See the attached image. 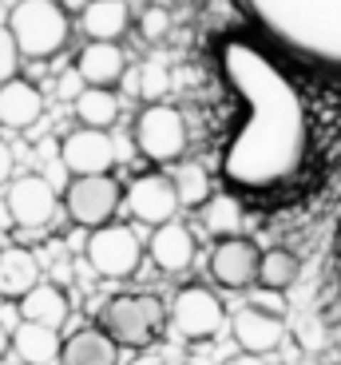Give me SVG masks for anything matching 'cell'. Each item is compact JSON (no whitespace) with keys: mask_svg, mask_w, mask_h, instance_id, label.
I'll use <instances>...</instances> for the list:
<instances>
[{"mask_svg":"<svg viewBox=\"0 0 341 365\" xmlns=\"http://www.w3.org/2000/svg\"><path fill=\"white\" fill-rule=\"evenodd\" d=\"M60 163L68 167V175H107L115 163V143L111 135H103V128H75L60 143Z\"/></svg>","mask_w":341,"mask_h":365,"instance_id":"12","label":"cell"},{"mask_svg":"<svg viewBox=\"0 0 341 365\" xmlns=\"http://www.w3.org/2000/svg\"><path fill=\"white\" fill-rule=\"evenodd\" d=\"M12 163H16V159H12V147L0 139V187H9L12 182Z\"/></svg>","mask_w":341,"mask_h":365,"instance_id":"31","label":"cell"},{"mask_svg":"<svg viewBox=\"0 0 341 365\" xmlns=\"http://www.w3.org/2000/svg\"><path fill=\"white\" fill-rule=\"evenodd\" d=\"M302 274V262H298L294 250L286 247H274L262 255V266H258V286L262 290H290Z\"/></svg>","mask_w":341,"mask_h":365,"instance_id":"23","label":"cell"},{"mask_svg":"<svg viewBox=\"0 0 341 365\" xmlns=\"http://www.w3.org/2000/svg\"><path fill=\"white\" fill-rule=\"evenodd\" d=\"M120 202H123V191L111 175H72V182L64 191L68 219L80 222V227H92V230L111 222Z\"/></svg>","mask_w":341,"mask_h":365,"instance_id":"8","label":"cell"},{"mask_svg":"<svg viewBox=\"0 0 341 365\" xmlns=\"http://www.w3.org/2000/svg\"><path fill=\"white\" fill-rule=\"evenodd\" d=\"M131 91L143 96L147 103L163 100L167 91H171V72H167L163 64H143V68H139V76L131 80Z\"/></svg>","mask_w":341,"mask_h":365,"instance_id":"26","label":"cell"},{"mask_svg":"<svg viewBox=\"0 0 341 365\" xmlns=\"http://www.w3.org/2000/svg\"><path fill=\"white\" fill-rule=\"evenodd\" d=\"M219 72L234 100L242 103V119L222 147V179L238 191H274L290 182L305 163L310 128L305 103L286 72L246 40H222Z\"/></svg>","mask_w":341,"mask_h":365,"instance_id":"1","label":"cell"},{"mask_svg":"<svg viewBox=\"0 0 341 365\" xmlns=\"http://www.w3.org/2000/svg\"><path fill=\"white\" fill-rule=\"evenodd\" d=\"M254 306H262V310H270V314H282L286 318V302H282V290H262L258 286V294H254Z\"/></svg>","mask_w":341,"mask_h":365,"instance_id":"30","label":"cell"},{"mask_svg":"<svg viewBox=\"0 0 341 365\" xmlns=\"http://www.w3.org/2000/svg\"><path fill=\"white\" fill-rule=\"evenodd\" d=\"M203 227L211 230L214 238H231L242 230V202L234 195L219 191L203 202Z\"/></svg>","mask_w":341,"mask_h":365,"instance_id":"24","label":"cell"},{"mask_svg":"<svg viewBox=\"0 0 341 365\" xmlns=\"http://www.w3.org/2000/svg\"><path fill=\"white\" fill-rule=\"evenodd\" d=\"M80 28L92 40H120L131 28L127 0H88L80 12Z\"/></svg>","mask_w":341,"mask_h":365,"instance_id":"19","label":"cell"},{"mask_svg":"<svg viewBox=\"0 0 341 365\" xmlns=\"http://www.w3.org/2000/svg\"><path fill=\"white\" fill-rule=\"evenodd\" d=\"M36 282H40V262L32 250H24V247L0 250V298L20 302Z\"/></svg>","mask_w":341,"mask_h":365,"instance_id":"20","label":"cell"},{"mask_svg":"<svg viewBox=\"0 0 341 365\" xmlns=\"http://www.w3.org/2000/svg\"><path fill=\"white\" fill-rule=\"evenodd\" d=\"M175 191H179V202L191 210H203V202L211 199V175L203 171L199 163H183L175 171Z\"/></svg>","mask_w":341,"mask_h":365,"instance_id":"25","label":"cell"},{"mask_svg":"<svg viewBox=\"0 0 341 365\" xmlns=\"http://www.w3.org/2000/svg\"><path fill=\"white\" fill-rule=\"evenodd\" d=\"M222 365H266V357H262V354H246V349H242L238 357H226Z\"/></svg>","mask_w":341,"mask_h":365,"instance_id":"32","label":"cell"},{"mask_svg":"<svg viewBox=\"0 0 341 365\" xmlns=\"http://www.w3.org/2000/svg\"><path fill=\"white\" fill-rule=\"evenodd\" d=\"M242 9L290 56L341 72V0H242Z\"/></svg>","mask_w":341,"mask_h":365,"instance_id":"2","label":"cell"},{"mask_svg":"<svg viewBox=\"0 0 341 365\" xmlns=\"http://www.w3.org/2000/svg\"><path fill=\"white\" fill-rule=\"evenodd\" d=\"M56 207H60V199H56L52 182L40 179V175H24V179L9 182L4 210L20 230H44L56 219Z\"/></svg>","mask_w":341,"mask_h":365,"instance_id":"9","label":"cell"},{"mask_svg":"<svg viewBox=\"0 0 341 365\" xmlns=\"http://www.w3.org/2000/svg\"><path fill=\"white\" fill-rule=\"evenodd\" d=\"M120 341L107 338L100 326L95 329H75L72 338H64L60 349V365H115L120 361Z\"/></svg>","mask_w":341,"mask_h":365,"instance_id":"17","label":"cell"},{"mask_svg":"<svg viewBox=\"0 0 341 365\" xmlns=\"http://www.w3.org/2000/svg\"><path fill=\"white\" fill-rule=\"evenodd\" d=\"M83 88H88V80L80 76V68H72V72L60 76V96H64L68 103H75V96H80Z\"/></svg>","mask_w":341,"mask_h":365,"instance_id":"29","label":"cell"},{"mask_svg":"<svg viewBox=\"0 0 341 365\" xmlns=\"http://www.w3.org/2000/svg\"><path fill=\"white\" fill-rule=\"evenodd\" d=\"M131 135H135V147L151 159V163H179V159L187 155V143H191L183 111L163 103V100L147 103V108L139 111Z\"/></svg>","mask_w":341,"mask_h":365,"instance_id":"5","label":"cell"},{"mask_svg":"<svg viewBox=\"0 0 341 365\" xmlns=\"http://www.w3.org/2000/svg\"><path fill=\"white\" fill-rule=\"evenodd\" d=\"M20 314L24 322H44V326H64L68 322V294L52 282H36L20 298Z\"/></svg>","mask_w":341,"mask_h":365,"instance_id":"21","label":"cell"},{"mask_svg":"<svg viewBox=\"0 0 341 365\" xmlns=\"http://www.w3.org/2000/svg\"><path fill=\"white\" fill-rule=\"evenodd\" d=\"M88 262H92V270L100 274V278H111V282H123V278H131V274L139 270V262H143V242H139V235L131 227H123V222H103V227H95L92 235H88Z\"/></svg>","mask_w":341,"mask_h":365,"instance_id":"6","label":"cell"},{"mask_svg":"<svg viewBox=\"0 0 341 365\" xmlns=\"http://www.w3.org/2000/svg\"><path fill=\"white\" fill-rule=\"evenodd\" d=\"M171 326H175V334L183 341H211L226 329V310H222L214 290L191 282L171 302Z\"/></svg>","mask_w":341,"mask_h":365,"instance_id":"7","label":"cell"},{"mask_svg":"<svg viewBox=\"0 0 341 365\" xmlns=\"http://www.w3.org/2000/svg\"><path fill=\"white\" fill-rule=\"evenodd\" d=\"M123 199H127L131 215H135L139 222H147V227L171 222L175 210L183 207V202H179V191H175V179H167V175H135Z\"/></svg>","mask_w":341,"mask_h":365,"instance_id":"11","label":"cell"},{"mask_svg":"<svg viewBox=\"0 0 341 365\" xmlns=\"http://www.w3.org/2000/svg\"><path fill=\"white\" fill-rule=\"evenodd\" d=\"M147 258L163 274L191 270V262H194V235H191V227H183V222H175V219L163 222V227H155V235H151V242H147Z\"/></svg>","mask_w":341,"mask_h":365,"instance_id":"14","label":"cell"},{"mask_svg":"<svg viewBox=\"0 0 341 365\" xmlns=\"http://www.w3.org/2000/svg\"><path fill=\"white\" fill-rule=\"evenodd\" d=\"M20 60H24V52H20L16 36H12V28L0 24V83L12 80V76L20 72Z\"/></svg>","mask_w":341,"mask_h":365,"instance_id":"27","label":"cell"},{"mask_svg":"<svg viewBox=\"0 0 341 365\" xmlns=\"http://www.w3.org/2000/svg\"><path fill=\"white\" fill-rule=\"evenodd\" d=\"M75 119H80L83 128H103L107 131L115 119H120V100H115V88H95V83H88V88L75 96L72 103Z\"/></svg>","mask_w":341,"mask_h":365,"instance_id":"22","label":"cell"},{"mask_svg":"<svg viewBox=\"0 0 341 365\" xmlns=\"http://www.w3.org/2000/svg\"><path fill=\"white\" fill-rule=\"evenodd\" d=\"M167 318H171V310L155 294H115L111 302H103L95 326L123 349H147L163 334Z\"/></svg>","mask_w":341,"mask_h":365,"instance_id":"3","label":"cell"},{"mask_svg":"<svg viewBox=\"0 0 341 365\" xmlns=\"http://www.w3.org/2000/svg\"><path fill=\"white\" fill-rule=\"evenodd\" d=\"M139 32H143L147 40H163L167 32H171V16H167V9L151 4V9L139 12Z\"/></svg>","mask_w":341,"mask_h":365,"instance_id":"28","label":"cell"},{"mask_svg":"<svg viewBox=\"0 0 341 365\" xmlns=\"http://www.w3.org/2000/svg\"><path fill=\"white\" fill-rule=\"evenodd\" d=\"M75 68L88 83L95 88H115V83L127 76V56L115 40H92V44H83L80 56H75Z\"/></svg>","mask_w":341,"mask_h":365,"instance_id":"15","label":"cell"},{"mask_svg":"<svg viewBox=\"0 0 341 365\" xmlns=\"http://www.w3.org/2000/svg\"><path fill=\"white\" fill-rule=\"evenodd\" d=\"M40 115H44V96L28 80L12 76V80L0 83V128L28 131Z\"/></svg>","mask_w":341,"mask_h":365,"instance_id":"16","label":"cell"},{"mask_svg":"<svg viewBox=\"0 0 341 365\" xmlns=\"http://www.w3.org/2000/svg\"><path fill=\"white\" fill-rule=\"evenodd\" d=\"M231 329H234V341H238L246 354L266 357V354H274V349L282 346V338H286V318L250 302V306H242V310L234 314Z\"/></svg>","mask_w":341,"mask_h":365,"instance_id":"13","label":"cell"},{"mask_svg":"<svg viewBox=\"0 0 341 365\" xmlns=\"http://www.w3.org/2000/svg\"><path fill=\"white\" fill-rule=\"evenodd\" d=\"M9 346H12V329L4 326V322H0V357L9 354Z\"/></svg>","mask_w":341,"mask_h":365,"instance_id":"33","label":"cell"},{"mask_svg":"<svg viewBox=\"0 0 341 365\" xmlns=\"http://www.w3.org/2000/svg\"><path fill=\"white\" fill-rule=\"evenodd\" d=\"M12 349H16V357L24 365H52V361H60L64 341H60L56 326H44V322H20L16 334H12Z\"/></svg>","mask_w":341,"mask_h":365,"instance_id":"18","label":"cell"},{"mask_svg":"<svg viewBox=\"0 0 341 365\" xmlns=\"http://www.w3.org/2000/svg\"><path fill=\"white\" fill-rule=\"evenodd\" d=\"M9 28L24 60H52L68 48L72 20L56 0H20L9 9Z\"/></svg>","mask_w":341,"mask_h":365,"instance_id":"4","label":"cell"},{"mask_svg":"<svg viewBox=\"0 0 341 365\" xmlns=\"http://www.w3.org/2000/svg\"><path fill=\"white\" fill-rule=\"evenodd\" d=\"M258 266H262V250L242 235L219 238V247L211 250V278L222 290H246L258 282Z\"/></svg>","mask_w":341,"mask_h":365,"instance_id":"10","label":"cell"}]
</instances>
